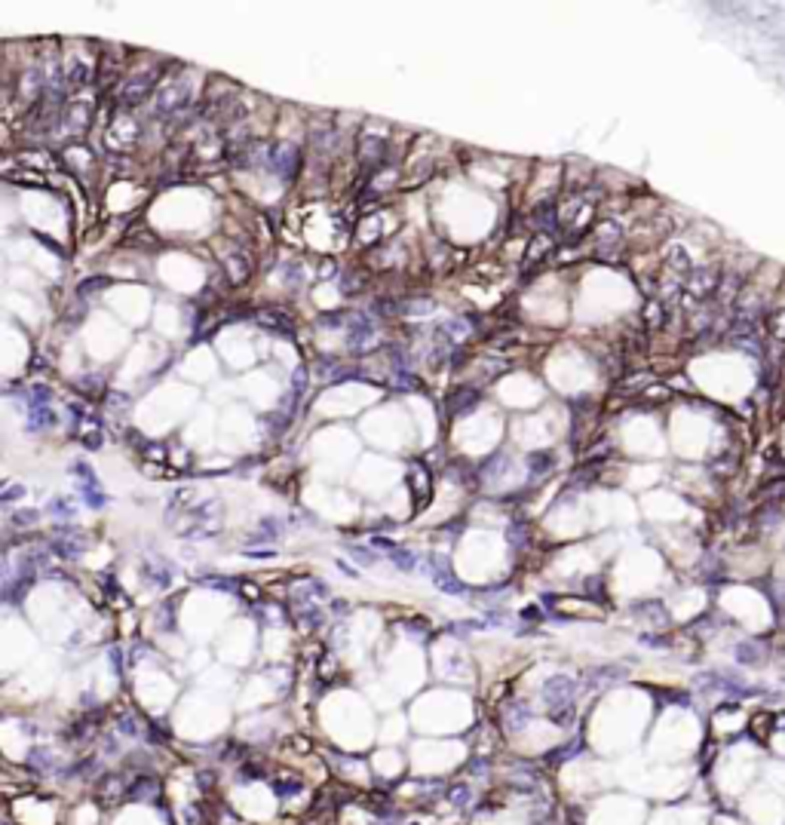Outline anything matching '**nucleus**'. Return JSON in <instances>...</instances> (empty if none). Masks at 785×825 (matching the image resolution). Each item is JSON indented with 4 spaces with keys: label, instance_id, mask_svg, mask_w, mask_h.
I'll return each instance as SVG.
<instances>
[{
    "label": "nucleus",
    "instance_id": "nucleus-2",
    "mask_svg": "<svg viewBox=\"0 0 785 825\" xmlns=\"http://www.w3.org/2000/svg\"><path fill=\"white\" fill-rule=\"evenodd\" d=\"M767 331H770V338H773V341L785 344V307L773 310L770 317H767Z\"/></svg>",
    "mask_w": 785,
    "mask_h": 825
},
{
    "label": "nucleus",
    "instance_id": "nucleus-1",
    "mask_svg": "<svg viewBox=\"0 0 785 825\" xmlns=\"http://www.w3.org/2000/svg\"><path fill=\"white\" fill-rule=\"evenodd\" d=\"M736 660L743 666H758L764 663V647L758 642H740L736 644Z\"/></svg>",
    "mask_w": 785,
    "mask_h": 825
},
{
    "label": "nucleus",
    "instance_id": "nucleus-3",
    "mask_svg": "<svg viewBox=\"0 0 785 825\" xmlns=\"http://www.w3.org/2000/svg\"><path fill=\"white\" fill-rule=\"evenodd\" d=\"M715 283H718V276H715L712 271H703V273H697V276H694V285H690V289H694V292L699 295V298H706L709 292H715Z\"/></svg>",
    "mask_w": 785,
    "mask_h": 825
},
{
    "label": "nucleus",
    "instance_id": "nucleus-4",
    "mask_svg": "<svg viewBox=\"0 0 785 825\" xmlns=\"http://www.w3.org/2000/svg\"><path fill=\"white\" fill-rule=\"evenodd\" d=\"M773 727H777L779 734H785V712H782V715H777V718H773Z\"/></svg>",
    "mask_w": 785,
    "mask_h": 825
}]
</instances>
